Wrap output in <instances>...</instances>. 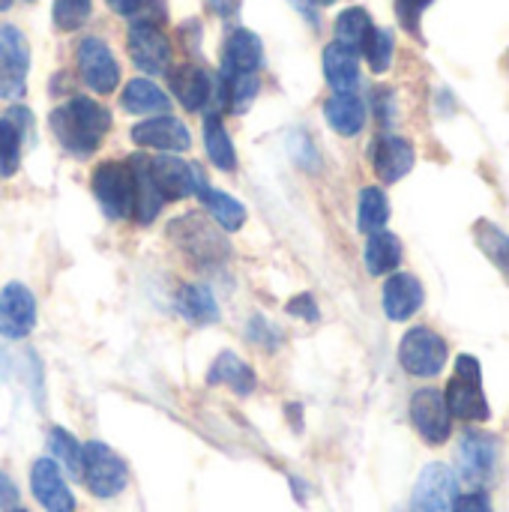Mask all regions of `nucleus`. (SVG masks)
<instances>
[{
    "instance_id": "nucleus-30",
    "label": "nucleus",
    "mask_w": 509,
    "mask_h": 512,
    "mask_svg": "<svg viewBox=\"0 0 509 512\" xmlns=\"http://www.w3.org/2000/svg\"><path fill=\"white\" fill-rule=\"evenodd\" d=\"M372 30H375V24H372L369 12L360 9V6L345 9L336 18V42L345 45V48H351V51H363V45H366V39H369Z\"/></svg>"
},
{
    "instance_id": "nucleus-45",
    "label": "nucleus",
    "mask_w": 509,
    "mask_h": 512,
    "mask_svg": "<svg viewBox=\"0 0 509 512\" xmlns=\"http://www.w3.org/2000/svg\"><path fill=\"white\" fill-rule=\"evenodd\" d=\"M315 3H324L327 6V3H336V0H315Z\"/></svg>"
},
{
    "instance_id": "nucleus-21",
    "label": "nucleus",
    "mask_w": 509,
    "mask_h": 512,
    "mask_svg": "<svg viewBox=\"0 0 509 512\" xmlns=\"http://www.w3.org/2000/svg\"><path fill=\"white\" fill-rule=\"evenodd\" d=\"M423 306V285L411 273H396L384 285V312L390 321H408Z\"/></svg>"
},
{
    "instance_id": "nucleus-17",
    "label": "nucleus",
    "mask_w": 509,
    "mask_h": 512,
    "mask_svg": "<svg viewBox=\"0 0 509 512\" xmlns=\"http://www.w3.org/2000/svg\"><path fill=\"white\" fill-rule=\"evenodd\" d=\"M261 63H264L261 39L246 27L231 30L222 48V75H255Z\"/></svg>"
},
{
    "instance_id": "nucleus-31",
    "label": "nucleus",
    "mask_w": 509,
    "mask_h": 512,
    "mask_svg": "<svg viewBox=\"0 0 509 512\" xmlns=\"http://www.w3.org/2000/svg\"><path fill=\"white\" fill-rule=\"evenodd\" d=\"M387 219H390V201H387L384 189L366 186L360 192V204H357V225H360V231L378 234V231H384Z\"/></svg>"
},
{
    "instance_id": "nucleus-16",
    "label": "nucleus",
    "mask_w": 509,
    "mask_h": 512,
    "mask_svg": "<svg viewBox=\"0 0 509 512\" xmlns=\"http://www.w3.org/2000/svg\"><path fill=\"white\" fill-rule=\"evenodd\" d=\"M498 462V441L486 432H468L459 444V468L468 483H486Z\"/></svg>"
},
{
    "instance_id": "nucleus-5",
    "label": "nucleus",
    "mask_w": 509,
    "mask_h": 512,
    "mask_svg": "<svg viewBox=\"0 0 509 512\" xmlns=\"http://www.w3.org/2000/svg\"><path fill=\"white\" fill-rule=\"evenodd\" d=\"M399 363L414 378H435L447 366V342L429 327H414L399 345Z\"/></svg>"
},
{
    "instance_id": "nucleus-44",
    "label": "nucleus",
    "mask_w": 509,
    "mask_h": 512,
    "mask_svg": "<svg viewBox=\"0 0 509 512\" xmlns=\"http://www.w3.org/2000/svg\"><path fill=\"white\" fill-rule=\"evenodd\" d=\"M9 6H12V0H0V12H3V9H9Z\"/></svg>"
},
{
    "instance_id": "nucleus-12",
    "label": "nucleus",
    "mask_w": 509,
    "mask_h": 512,
    "mask_svg": "<svg viewBox=\"0 0 509 512\" xmlns=\"http://www.w3.org/2000/svg\"><path fill=\"white\" fill-rule=\"evenodd\" d=\"M36 327V300L21 282H9L0 291V336L24 339Z\"/></svg>"
},
{
    "instance_id": "nucleus-38",
    "label": "nucleus",
    "mask_w": 509,
    "mask_h": 512,
    "mask_svg": "<svg viewBox=\"0 0 509 512\" xmlns=\"http://www.w3.org/2000/svg\"><path fill=\"white\" fill-rule=\"evenodd\" d=\"M249 339L258 342V345H264V348H276L279 345V330L273 324H267L264 318H255L249 324Z\"/></svg>"
},
{
    "instance_id": "nucleus-22",
    "label": "nucleus",
    "mask_w": 509,
    "mask_h": 512,
    "mask_svg": "<svg viewBox=\"0 0 509 512\" xmlns=\"http://www.w3.org/2000/svg\"><path fill=\"white\" fill-rule=\"evenodd\" d=\"M30 123V111L27 108H9L6 114H0V177H12L21 165V141H24V129Z\"/></svg>"
},
{
    "instance_id": "nucleus-8",
    "label": "nucleus",
    "mask_w": 509,
    "mask_h": 512,
    "mask_svg": "<svg viewBox=\"0 0 509 512\" xmlns=\"http://www.w3.org/2000/svg\"><path fill=\"white\" fill-rule=\"evenodd\" d=\"M78 72H81V81L99 96L114 93L117 84H120V66H117L111 48L99 36L81 39V45H78Z\"/></svg>"
},
{
    "instance_id": "nucleus-35",
    "label": "nucleus",
    "mask_w": 509,
    "mask_h": 512,
    "mask_svg": "<svg viewBox=\"0 0 509 512\" xmlns=\"http://www.w3.org/2000/svg\"><path fill=\"white\" fill-rule=\"evenodd\" d=\"M90 12H93V0H54L51 6V18L57 30H66V33L84 27Z\"/></svg>"
},
{
    "instance_id": "nucleus-32",
    "label": "nucleus",
    "mask_w": 509,
    "mask_h": 512,
    "mask_svg": "<svg viewBox=\"0 0 509 512\" xmlns=\"http://www.w3.org/2000/svg\"><path fill=\"white\" fill-rule=\"evenodd\" d=\"M177 309L192 324H213L219 318V306L204 285H186L177 297Z\"/></svg>"
},
{
    "instance_id": "nucleus-4",
    "label": "nucleus",
    "mask_w": 509,
    "mask_h": 512,
    "mask_svg": "<svg viewBox=\"0 0 509 512\" xmlns=\"http://www.w3.org/2000/svg\"><path fill=\"white\" fill-rule=\"evenodd\" d=\"M168 237H171L192 261H198L201 267L219 264V261H225V255H228V243L219 237V231H216L213 225H207V222H204L201 216H195V213H186V216L174 219V222L168 225Z\"/></svg>"
},
{
    "instance_id": "nucleus-25",
    "label": "nucleus",
    "mask_w": 509,
    "mask_h": 512,
    "mask_svg": "<svg viewBox=\"0 0 509 512\" xmlns=\"http://www.w3.org/2000/svg\"><path fill=\"white\" fill-rule=\"evenodd\" d=\"M207 384H213V387L225 384V387H231L237 396H249V393L255 390V372H252L237 354L222 351V354L213 360V366H210Z\"/></svg>"
},
{
    "instance_id": "nucleus-36",
    "label": "nucleus",
    "mask_w": 509,
    "mask_h": 512,
    "mask_svg": "<svg viewBox=\"0 0 509 512\" xmlns=\"http://www.w3.org/2000/svg\"><path fill=\"white\" fill-rule=\"evenodd\" d=\"M393 45H396V42H393V33H390V30L375 27V30L369 33V39H366V45H363V54H366L372 72H387V69H390V63H393Z\"/></svg>"
},
{
    "instance_id": "nucleus-15",
    "label": "nucleus",
    "mask_w": 509,
    "mask_h": 512,
    "mask_svg": "<svg viewBox=\"0 0 509 512\" xmlns=\"http://www.w3.org/2000/svg\"><path fill=\"white\" fill-rule=\"evenodd\" d=\"M30 489L36 495V501L48 512H75V498L57 468L54 459H39L33 462L30 471Z\"/></svg>"
},
{
    "instance_id": "nucleus-42",
    "label": "nucleus",
    "mask_w": 509,
    "mask_h": 512,
    "mask_svg": "<svg viewBox=\"0 0 509 512\" xmlns=\"http://www.w3.org/2000/svg\"><path fill=\"white\" fill-rule=\"evenodd\" d=\"M15 504H18V489H15V483H12L6 474H0V510H15Z\"/></svg>"
},
{
    "instance_id": "nucleus-19",
    "label": "nucleus",
    "mask_w": 509,
    "mask_h": 512,
    "mask_svg": "<svg viewBox=\"0 0 509 512\" xmlns=\"http://www.w3.org/2000/svg\"><path fill=\"white\" fill-rule=\"evenodd\" d=\"M168 84H171V93L177 96V102L186 111H201L213 99V78L201 66H195V63L171 69L168 72Z\"/></svg>"
},
{
    "instance_id": "nucleus-9",
    "label": "nucleus",
    "mask_w": 509,
    "mask_h": 512,
    "mask_svg": "<svg viewBox=\"0 0 509 512\" xmlns=\"http://www.w3.org/2000/svg\"><path fill=\"white\" fill-rule=\"evenodd\" d=\"M459 501V483L447 465H429L423 468L414 498H411V512H456Z\"/></svg>"
},
{
    "instance_id": "nucleus-33",
    "label": "nucleus",
    "mask_w": 509,
    "mask_h": 512,
    "mask_svg": "<svg viewBox=\"0 0 509 512\" xmlns=\"http://www.w3.org/2000/svg\"><path fill=\"white\" fill-rule=\"evenodd\" d=\"M474 237L480 243V249L489 255V261L498 264V270L507 276L509 282V234H504L498 225L492 222H477L474 225Z\"/></svg>"
},
{
    "instance_id": "nucleus-28",
    "label": "nucleus",
    "mask_w": 509,
    "mask_h": 512,
    "mask_svg": "<svg viewBox=\"0 0 509 512\" xmlns=\"http://www.w3.org/2000/svg\"><path fill=\"white\" fill-rule=\"evenodd\" d=\"M402 261V243L399 237L387 234V231H378V234H369V243H366V267L372 276H387L399 267Z\"/></svg>"
},
{
    "instance_id": "nucleus-23",
    "label": "nucleus",
    "mask_w": 509,
    "mask_h": 512,
    "mask_svg": "<svg viewBox=\"0 0 509 512\" xmlns=\"http://www.w3.org/2000/svg\"><path fill=\"white\" fill-rule=\"evenodd\" d=\"M324 75H327V84L336 90V93H354L357 81H360V57L357 51L339 45V42H330L324 48Z\"/></svg>"
},
{
    "instance_id": "nucleus-46",
    "label": "nucleus",
    "mask_w": 509,
    "mask_h": 512,
    "mask_svg": "<svg viewBox=\"0 0 509 512\" xmlns=\"http://www.w3.org/2000/svg\"><path fill=\"white\" fill-rule=\"evenodd\" d=\"M9 512H27V510H9Z\"/></svg>"
},
{
    "instance_id": "nucleus-7",
    "label": "nucleus",
    "mask_w": 509,
    "mask_h": 512,
    "mask_svg": "<svg viewBox=\"0 0 509 512\" xmlns=\"http://www.w3.org/2000/svg\"><path fill=\"white\" fill-rule=\"evenodd\" d=\"M90 189L108 219H123L132 213V171L129 162H102L93 177Z\"/></svg>"
},
{
    "instance_id": "nucleus-41",
    "label": "nucleus",
    "mask_w": 509,
    "mask_h": 512,
    "mask_svg": "<svg viewBox=\"0 0 509 512\" xmlns=\"http://www.w3.org/2000/svg\"><path fill=\"white\" fill-rule=\"evenodd\" d=\"M456 512H492V504L483 492H471L456 501Z\"/></svg>"
},
{
    "instance_id": "nucleus-3",
    "label": "nucleus",
    "mask_w": 509,
    "mask_h": 512,
    "mask_svg": "<svg viewBox=\"0 0 509 512\" xmlns=\"http://www.w3.org/2000/svg\"><path fill=\"white\" fill-rule=\"evenodd\" d=\"M81 480L90 489V495L114 498V495H120L126 489L129 474H126L123 459L111 447H105L99 441H90L81 450Z\"/></svg>"
},
{
    "instance_id": "nucleus-11",
    "label": "nucleus",
    "mask_w": 509,
    "mask_h": 512,
    "mask_svg": "<svg viewBox=\"0 0 509 512\" xmlns=\"http://www.w3.org/2000/svg\"><path fill=\"white\" fill-rule=\"evenodd\" d=\"M150 174H153V183L156 189L162 192L165 201H177V198H186V195H198V189L204 186V174L198 165H189L171 153L165 156H156L150 159Z\"/></svg>"
},
{
    "instance_id": "nucleus-39",
    "label": "nucleus",
    "mask_w": 509,
    "mask_h": 512,
    "mask_svg": "<svg viewBox=\"0 0 509 512\" xmlns=\"http://www.w3.org/2000/svg\"><path fill=\"white\" fill-rule=\"evenodd\" d=\"M288 312L303 318V321H318V306L312 300V294H297L291 303H288Z\"/></svg>"
},
{
    "instance_id": "nucleus-6",
    "label": "nucleus",
    "mask_w": 509,
    "mask_h": 512,
    "mask_svg": "<svg viewBox=\"0 0 509 512\" xmlns=\"http://www.w3.org/2000/svg\"><path fill=\"white\" fill-rule=\"evenodd\" d=\"M30 45L15 24H0V99H21L27 90Z\"/></svg>"
},
{
    "instance_id": "nucleus-29",
    "label": "nucleus",
    "mask_w": 509,
    "mask_h": 512,
    "mask_svg": "<svg viewBox=\"0 0 509 512\" xmlns=\"http://www.w3.org/2000/svg\"><path fill=\"white\" fill-rule=\"evenodd\" d=\"M204 147H207V156L210 162L219 168V171H234L237 168V153H234V144L219 120V114H207L204 120Z\"/></svg>"
},
{
    "instance_id": "nucleus-13",
    "label": "nucleus",
    "mask_w": 509,
    "mask_h": 512,
    "mask_svg": "<svg viewBox=\"0 0 509 512\" xmlns=\"http://www.w3.org/2000/svg\"><path fill=\"white\" fill-rule=\"evenodd\" d=\"M411 423L429 444H444L450 438V411L438 390H420L411 399Z\"/></svg>"
},
{
    "instance_id": "nucleus-2",
    "label": "nucleus",
    "mask_w": 509,
    "mask_h": 512,
    "mask_svg": "<svg viewBox=\"0 0 509 512\" xmlns=\"http://www.w3.org/2000/svg\"><path fill=\"white\" fill-rule=\"evenodd\" d=\"M444 402H447L450 417H459V420H468V423H483V420L492 417L489 399L483 393V375H480L477 357L462 354L456 360V375L447 384Z\"/></svg>"
},
{
    "instance_id": "nucleus-1",
    "label": "nucleus",
    "mask_w": 509,
    "mask_h": 512,
    "mask_svg": "<svg viewBox=\"0 0 509 512\" xmlns=\"http://www.w3.org/2000/svg\"><path fill=\"white\" fill-rule=\"evenodd\" d=\"M48 126H51L57 144L69 156L87 159L99 150L105 132L111 129V114L105 105H99L87 96H72L69 102H63L51 111Z\"/></svg>"
},
{
    "instance_id": "nucleus-10",
    "label": "nucleus",
    "mask_w": 509,
    "mask_h": 512,
    "mask_svg": "<svg viewBox=\"0 0 509 512\" xmlns=\"http://www.w3.org/2000/svg\"><path fill=\"white\" fill-rule=\"evenodd\" d=\"M129 57L132 63L147 72V75H159V72H168L171 66V39L156 27V24H144V21H135L129 27Z\"/></svg>"
},
{
    "instance_id": "nucleus-27",
    "label": "nucleus",
    "mask_w": 509,
    "mask_h": 512,
    "mask_svg": "<svg viewBox=\"0 0 509 512\" xmlns=\"http://www.w3.org/2000/svg\"><path fill=\"white\" fill-rule=\"evenodd\" d=\"M198 198H201L204 210L213 216L216 225H222L225 231H240V228H243V222H246V207H243L237 198H231L228 192L210 189L207 183L198 189Z\"/></svg>"
},
{
    "instance_id": "nucleus-43",
    "label": "nucleus",
    "mask_w": 509,
    "mask_h": 512,
    "mask_svg": "<svg viewBox=\"0 0 509 512\" xmlns=\"http://www.w3.org/2000/svg\"><path fill=\"white\" fill-rule=\"evenodd\" d=\"M210 6H213L219 15H225V18H228V15H234V12H237L240 0H210Z\"/></svg>"
},
{
    "instance_id": "nucleus-24",
    "label": "nucleus",
    "mask_w": 509,
    "mask_h": 512,
    "mask_svg": "<svg viewBox=\"0 0 509 512\" xmlns=\"http://www.w3.org/2000/svg\"><path fill=\"white\" fill-rule=\"evenodd\" d=\"M324 117L333 132L351 138V135L363 132V126H366V105L354 93H336L324 102Z\"/></svg>"
},
{
    "instance_id": "nucleus-26",
    "label": "nucleus",
    "mask_w": 509,
    "mask_h": 512,
    "mask_svg": "<svg viewBox=\"0 0 509 512\" xmlns=\"http://www.w3.org/2000/svg\"><path fill=\"white\" fill-rule=\"evenodd\" d=\"M120 105L129 111V114H165L171 108V99L147 78H132L126 87H123V96H120Z\"/></svg>"
},
{
    "instance_id": "nucleus-34",
    "label": "nucleus",
    "mask_w": 509,
    "mask_h": 512,
    "mask_svg": "<svg viewBox=\"0 0 509 512\" xmlns=\"http://www.w3.org/2000/svg\"><path fill=\"white\" fill-rule=\"evenodd\" d=\"M48 447H51V456L72 474V477H78L81 480V444L66 432V429H60V426H54L51 432H48Z\"/></svg>"
},
{
    "instance_id": "nucleus-20",
    "label": "nucleus",
    "mask_w": 509,
    "mask_h": 512,
    "mask_svg": "<svg viewBox=\"0 0 509 512\" xmlns=\"http://www.w3.org/2000/svg\"><path fill=\"white\" fill-rule=\"evenodd\" d=\"M129 171H132V216L147 225L159 216L165 198L162 192L156 189L153 183V174H150V159L144 156H132L129 159Z\"/></svg>"
},
{
    "instance_id": "nucleus-14",
    "label": "nucleus",
    "mask_w": 509,
    "mask_h": 512,
    "mask_svg": "<svg viewBox=\"0 0 509 512\" xmlns=\"http://www.w3.org/2000/svg\"><path fill=\"white\" fill-rule=\"evenodd\" d=\"M132 141L138 147L165 150V153H183L192 144L189 129L177 117H171V114H159L153 120H144V123L132 126Z\"/></svg>"
},
{
    "instance_id": "nucleus-40",
    "label": "nucleus",
    "mask_w": 509,
    "mask_h": 512,
    "mask_svg": "<svg viewBox=\"0 0 509 512\" xmlns=\"http://www.w3.org/2000/svg\"><path fill=\"white\" fill-rule=\"evenodd\" d=\"M432 0H396V9H399V15H402V21H405V27H417V18L423 15V9L429 6Z\"/></svg>"
},
{
    "instance_id": "nucleus-18",
    "label": "nucleus",
    "mask_w": 509,
    "mask_h": 512,
    "mask_svg": "<svg viewBox=\"0 0 509 512\" xmlns=\"http://www.w3.org/2000/svg\"><path fill=\"white\" fill-rule=\"evenodd\" d=\"M372 165H375V174L384 183L402 180L414 168V147H411V141L399 138V135H381L372 144Z\"/></svg>"
},
{
    "instance_id": "nucleus-37",
    "label": "nucleus",
    "mask_w": 509,
    "mask_h": 512,
    "mask_svg": "<svg viewBox=\"0 0 509 512\" xmlns=\"http://www.w3.org/2000/svg\"><path fill=\"white\" fill-rule=\"evenodd\" d=\"M117 15H126V18H135V21H144V24H156L153 15H150V6H159V0H105Z\"/></svg>"
}]
</instances>
